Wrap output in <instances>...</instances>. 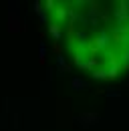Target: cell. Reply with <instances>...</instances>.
Returning <instances> with one entry per match:
<instances>
[{
	"instance_id": "cell-1",
	"label": "cell",
	"mask_w": 129,
	"mask_h": 131,
	"mask_svg": "<svg viewBox=\"0 0 129 131\" xmlns=\"http://www.w3.org/2000/svg\"><path fill=\"white\" fill-rule=\"evenodd\" d=\"M119 6H121V8H117V10H115V18H117V22L121 24V22H125V20L129 18V8H127L129 2H121Z\"/></svg>"
},
{
	"instance_id": "cell-2",
	"label": "cell",
	"mask_w": 129,
	"mask_h": 131,
	"mask_svg": "<svg viewBox=\"0 0 129 131\" xmlns=\"http://www.w3.org/2000/svg\"><path fill=\"white\" fill-rule=\"evenodd\" d=\"M52 12H55V18H57L59 22H63L64 18L69 16V8H64V6H57Z\"/></svg>"
},
{
	"instance_id": "cell-3",
	"label": "cell",
	"mask_w": 129,
	"mask_h": 131,
	"mask_svg": "<svg viewBox=\"0 0 129 131\" xmlns=\"http://www.w3.org/2000/svg\"><path fill=\"white\" fill-rule=\"evenodd\" d=\"M48 32L52 34V38H55V40H59V38H61V26H59L57 22H52V24L48 26Z\"/></svg>"
},
{
	"instance_id": "cell-4",
	"label": "cell",
	"mask_w": 129,
	"mask_h": 131,
	"mask_svg": "<svg viewBox=\"0 0 129 131\" xmlns=\"http://www.w3.org/2000/svg\"><path fill=\"white\" fill-rule=\"evenodd\" d=\"M73 89L75 91H81V89H87V81H83V79H73Z\"/></svg>"
},
{
	"instance_id": "cell-5",
	"label": "cell",
	"mask_w": 129,
	"mask_h": 131,
	"mask_svg": "<svg viewBox=\"0 0 129 131\" xmlns=\"http://www.w3.org/2000/svg\"><path fill=\"white\" fill-rule=\"evenodd\" d=\"M97 115H83V117H79V121H87V123H97Z\"/></svg>"
},
{
	"instance_id": "cell-6",
	"label": "cell",
	"mask_w": 129,
	"mask_h": 131,
	"mask_svg": "<svg viewBox=\"0 0 129 131\" xmlns=\"http://www.w3.org/2000/svg\"><path fill=\"white\" fill-rule=\"evenodd\" d=\"M93 77L95 79H107V71L105 69H97L95 73H93Z\"/></svg>"
},
{
	"instance_id": "cell-7",
	"label": "cell",
	"mask_w": 129,
	"mask_h": 131,
	"mask_svg": "<svg viewBox=\"0 0 129 131\" xmlns=\"http://www.w3.org/2000/svg\"><path fill=\"white\" fill-rule=\"evenodd\" d=\"M45 6H47V10H50V12L55 10V2H52V0H48V2L45 4Z\"/></svg>"
}]
</instances>
